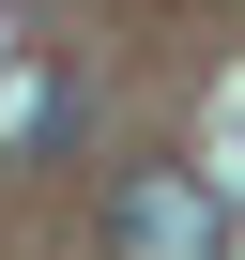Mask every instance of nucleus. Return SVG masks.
Instances as JSON below:
<instances>
[{"label":"nucleus","instance_id":"1","mask_svg":"<svg viewBox=\"0 0 245 260\" xmlns=\"http://www.w3.org/2000/svg\"><path fill=\"white\" fill-rule=\"evenodd\" d=\"M107 260H230V199L199 169H122L107 184Z\"/></svg>","mask_w":245,"mask_h":260}]
</instances>
